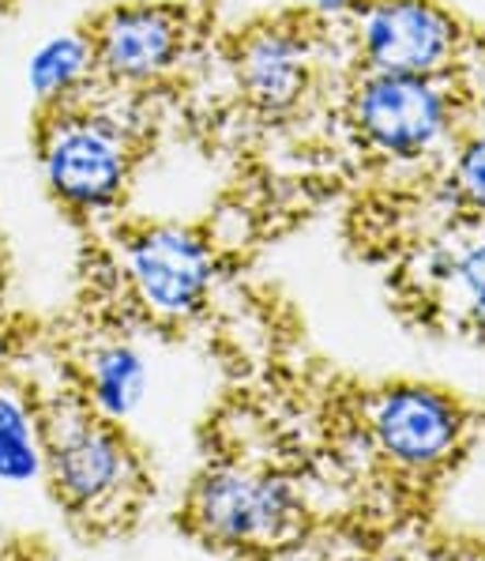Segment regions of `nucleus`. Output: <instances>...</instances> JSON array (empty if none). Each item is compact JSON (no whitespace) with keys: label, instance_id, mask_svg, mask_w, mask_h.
<instances>
[{"label":"nucleus","instance_id":"obj_9","mask_svg":"<svg viewBox=\"0 0 485 561\" xmlns=\"http://www.w3.org/2000/svg\"><path fill=\"white\" fill-rule=\"evenodd\" d=\"M241 83L245 94L267 114H282L309 88V54L298 34L259 31L241 54Z\"/></svg>","mask_w":485,"mask_h":561},{"label":"nucleus","instance_id":"obj_11","mask_svg":"<svg viewBox=\"0 0 485 561\" xmlns=\"http://www.w3.org/2000/svg\"><path fill=\"white\" fill-rule=\"evenodd\" d=\"M94 68V46L83 34H54L27 60V83L34 99L60 102L68 99Z\"/></svg>","mask_w":485,"mask_h":561},{"label":"nucleus","instance_id":"obj_10","mask_svg":"<svg viewBox=\"0 0 485 561\" xmlns=\"http://www.w3.org/2000/svg\"><path fill=\"white\" fill-rule=\"evenodd\" d=\"M86 381H91L94 408L106 419H125L143 400L147 366L140 351H132L128 343H109V347L94 351L91 366H86Z\"/></svg>","mask_w":485,"mask_h":561},{"label":"nucleus","instance_id":"obj_4","mask_svg":"<svg viewBox=\"0 0 485 561\" xmlns=\"http://www.w3.org/2000/svg\"><path fill=\"white\" fill-rule=\"evenodd\" d=\"M452 121L448 91L437 83V76H395L372 72L354 91V125L361 136L384 154H414L440 144Z\"/></svg>","mask_w":485,"mask_h":561},{"label":"nucleus","instance_id":"obj_15","mask_svg":"<svg viewBox=\"0 0 485 561\" xmlns=\"http://www.w3.org/2000/svg\"><path fill=\"white\" fill-rule=\"evenodd\" d=\"M366 0H313V8L320 15H346V12H358Z\"/></svg>","mask_w":485,"mask_h":561},{"label":"nucleus","instance_id":"obj_13","mask_svg":"<svg viewBox=\"0 0 485 561\" xmlns=\"http://www.w3.org/2000/svg\"><path fill=\"white\" fill-rule=\"evenodd\" d=\"M448 287L452 301L471 321L485 324V234L459 245L448 264Z\"/></svg>","mask_w":485,"mask_h":561},{"label":"nucleus","instance_id":"obj_12","mask_svg":"<svg viewBox=\"0 0 485 561\" xmlns=\"http://www.w3.org/2000/svg\"><path fill=\"white\" fill-rule=\"evenodd\" d=\"M42 460H46V453H42L27 411L0 422V482L23 486L42 471Z\"/></svg>","mask_w":485,"mask_h":561},{"label":"nucleus","instance_id":"obj_5","mask_svg":"<svg viewBox=\"0 0 485 561\" xmlns=\"http://www.w3.org/2000/svg\"><path fill=\"white\" fill-rule=\"evenodd\" d=\"M358 34L372 72L395 76H437L459 38L452 15L429 0H372Z\"/></svg>","mask_w":485,"mask_h":561},{"label":"nucleus","instance_id":"obj_1","mask_svg":"<svg viewBox=\"0 0 485 561\" xmlns=\"http://www.w3.org/2000/svg\"><path fill=\"white\" fill-rule=\"evenodd\" d=\"M42 174L57 201L76 211H102L128 181V140L102 114L57 117L42 144Z\"/></svg>","mask_w":485,"mask_h":561},{"label":"nucleus","instance_id":"obj_16","mask_svg":"<svg viewBox=\"0 0 485 561\" xmlns=\"http://www.w3.org/2000/svg\"><path fill=\"white\" fill-rule=\"evenodd\" d=\"M20 411H27V408H23V403L15 400L12 392H0V422L12 419V414H20Z\"/></svg>","mask_w":485,"mask_h":561},{"label":"nucleus","instance_id":"obj_8","mask_svg":"<svg viewBox=\"0 0 485 561\" xmlns=\"http://www.w3.org/2000/svg\"><path fill=\"white\" fill-rule=\"evenodd\" d=\"M94 65L120 83H147L173 68L185 46L181 20L159 4L114 8L91 38Z\"/></svg>","mask_w":485,"mask_h":561},{"label":"nucleus","instance_id":"obj_3","mask_svg":"<svg viewBox=\"0 0 485 561\" xmlns=\"http://www.w3.org/2000/svg\"><path fill=\"white\" fill-rule=\"evenodd\" d=\"M193 516L207 539L227 547H264L293 528L298 497L279 474L219 468L196 486Z\"/></svg>","mask_w":485,"mask_h":561},{"label":"nucleus","instance_id":"obj_14","mask_svg":"<svg viewBox=\"0 0 485 561\" xmlns=\"http://www.w3.org/2000/svg\"><path fill=\"white\" fill-rule=\"evenodd\" d=\"M455 188L474 211H485V128L459 148L455 159Z\"/></svg>","mask_w":485,"mask_h":561},{"label":"nucleus","instance_id":"obj_6","mask_svg":"<svg viewBox=\"0 0 485 561\" xmlns=\"http://www.w3.org/2000/svg\"><path fill=\"white\" fill-rule=\"evenodd\" d=\"M128 279L147 309L159 317H188L211 290V253L181 227L140 230L125 249Z\"/></svg>","mask_w":485,"mask_h":561},{"label":"nucleus","instance_id":"obj_2","mask_svg":"<svg viewBox=\"0 0 485 561\" xmlns=\"http://www.w3.org/2000/svg\"><path fill=\"white\" fill-rule=\"evenodd\" d=\"M46 463L57 494L86 516L117 508L136 482L125 442L109 430V422L83 411H65L54 419L46 437Z\"/></svg>","mask_w":485,"mask_h":561},{"label":"nucleus","instance_id":"obj_7","mask_svg":"<svg viewBox=\"0 0 485 561\" xmlns=\"http://www.w3.org/2000/svg\"><path fill=\"white\" fill-rule=\"evenodd\" d=\"M372 437L388 460L426 471L455 453L463 437V411L437 388H392L372 408Z\"/></svg>","mask_w":485,"mask_h":561}]
</instances>
